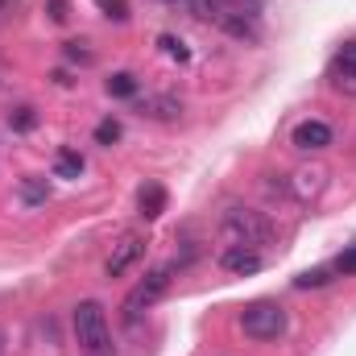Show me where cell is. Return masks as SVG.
I'll list each match as a JSON object with an SVG mask.
<instances>
[{
    "instance_id": "obj_1",
    "label": "cell",
    "mask_w": 356,
    "mask_h": 356,
    "mask_svg": "<svg viewBox=\"0 0 356 356\" xmlns=\"http://www.w3.org/2000/svg\"><path fill=\"white\" fill-rule=\"evenodd\" d=\"M75 340L83 356H116L112 353V336H108V319L99 302H79L75 307Z\"/></svg>"
},
{
    "instance_id": "obj_2",
    "label": "cell",
    "mask_w": 356,
    "mask_h": 356,
    "mask_svg": "<svg viewBox=\"0 0 356 356\" xmlns=\"http://www.w3.org/2000/svg\"><path fill=\"white\" fill-rule=\"evenodd\" d=\"M170 277H175V266H158V269H149L133 290H129V298H124V323H137L166 290H170Z\"/></svg>"
},
{
    "instance_id": "obj_3",
    "label": "cell",
    "mask_w": 356,
    "mask_h": 356,
    "mask_svg": "<svg viewBox=\"0 0 356 356\" xmlns=\"http://www.w3.org/2000/svg\"><path fill=\"white\" fill-rule=\"evenodd\" d=\"M224 236L232 241V245H245V249H257V245H269V224L261 211H249V207H228L224 211Z\"/></svg>"
},
{
    "instance_id": "obj_4",
    "label": "cell",
    "mask_w": 356,
    "mask_h": 356,
    "mask_svg": "<svg viewBox=\"0 0 356 356\" xmlns=\"http://www.w3.org/2000/svg\"><path fill=\"white\" fill-rule=\"evenodd\" d=\"M241 327L253 340H277V336H286V311L277 302H253V307H245Z\"/></svg>"
},
{
    "instance_id": "obj_5",
    "label": "cell",
    "mask_w": 356,
    "mask_h": 356,
    "mask_svg": "<svg viewBox=\"0 0 356 356\" xmlns=\"http://www.w3.org/2000/svg\"><path fill=\"white\" fill-rule=\"evenodd\" d=\"M145 253V236H137V232H124L116 245H112V257H108V277H120V273H129V269L137 266V257Z\"/></svg>"
},
{
    "instance_id": "obj_6",
    "label": "cell",
    "mask_w": 356,
    "mask_h": 356,
    "mask_svg": "<svg viewBox=\"0 0 356 356\" xmlns=\"http://www.w3.org/2000/svg\"><path fill=\"white\" fill-rule=\"evenodd\" d=\"M302 154H319V149H327L332 145V124H323V120H302V124H294V137H290Z\"/></svg>"
},
{
    "instance_id": "obj_7",
    "label": "cell",
    "mask_w": 356,
    "mask_h": 356,
    "mask_svg": "<svg viewBox=\"0 0 356 356\" xmlns=\"http://www.w3.org/2000/svg\"><path fill=\"white\" fill-rule=\"evenodd\" d=\"M332 83H336V91L356 95V42H344V46H340L336 67H332Z\"/></svg>"
},
{
    "instance_id": "obj_8",
    "label": "cell",
    "mask_w": 356,
    "mask_h": 356,
    "mask_svg": "<svg viewBox=\"0 0 356 356\" xmlns=\"http://www.w3.org/2000/svg\"><path fill=\"white\" fill-rule=\"evenodd\" d=\"M186 4H191V13L203 17V21H220V17H228V13H245V4L257 8V0H186ZM253 17H257V13H253Z\"/></svg>"
},
{
    "instance_id": "obj_9",
    "label": "cell",
    "mask_w": 356,
    "mask_h": 356,
    "mask_svg": "<svg viewBox=\"0 0 356 356\" xmlns=\"http://www.w3.org/2000/svg\"><path fill=\"white\" fill-rule=\"evenodd\" d=\"M220 266L228 269V273H257L261 269V253L257 249H245V245H232V249H224Z\"/></svg>"
},
{
    "instance_id": "obj_10",
    "label": "cell",
    "mask_w": 356,
    "mask_h": 356,
    "mask_svg": "<svg viewBox=\"0 0 356 356\" xmlns=\"http://www.w3.org/2000/svg\"><path fill=\"white\" fill-rule=\"evenodd\" d=\"M137 207H141V216H145V220H158V216L166 211V186L145 182V186L137 191Z\"/></svg>"
},
{
    "instance_id": "obj_11",
    "label": "cell",
    "mask_w": 356,
    "mask_h": 356,
    "mask_svg": "<svg viewBox=\"0 0 356 356\" xmlns=\"http://www.w3.org/2000/svg\"><path fill=\"white\" fill-rule=\"evenodd\" d=\"M323 178H327V175H323L319 166H315V170H294V178H290V191H294L298 199H311V195L323 186Z\"/></svg>"
},
{
    "instance_id": "obj_12",
    "label": "cell",
    "mask_w": 356,
    "mask_h": 356,
    "mask_svg": "<svg viewBox=\"0 0 356 356\" xmlns=\"http://www.w3.org/2000/svg\"><path fill=\"white\" fill-rule=\"evenodd\" d=\"M145 112L158 116V120H175L182 112V99L178 95H154V99H145Z\"/></svg>"
},
{
    "instance_id": "obj_13",
    "label": "cell",
    "mask_w": 356,
    "mask_h": 356,
    "mask_svg": "<svg viewBox=\"0 0 356 356\" xmlns=\"http://www.w3.org/2000/svg\"><path fill=\"white\" fill-rule=\"evenodd\" d=\"M54 175L58 178H79L83 175V158H79L75 149H63V154L54 158Z\"/></svg>"
},
{
    "instance_id": "obj_14",
    "label": "cell",
    "mask_w": 356,
    "mask_h": 356,
    "mask_svg": "<svg viewBox=\"0 0 356 356\" xmlns=\"http://www.w3.org/2000/svg\"><path fill=\"white\" fill-rule=\"evenodd\" d=\"M46 195H50V186H46V178H21V199L29 203V207H38V203H46Z\"/></svg>"
},
{
    "instance_id": "obj_15",
    "label": "cell",
    "mask_w": 356,
    "mask_h": 356,
    "mask_svg": "<svg viewBox=\"0 0 356 356\" xmlns=\"http://www.w3.org/2000/svg\"><path fill=\"white\" fill-rule=\"evenodd\" d=\"M108 91H112V95H120V99H129V95H137V79H133L129 71H120V75H112V79H108Z\"/></svg>"
},
{
    "instance_id": "obj_16",
    "label": "cell",
    "mask_w": 356,
    "mask_h": 356,
    "mask_svg": "<svg viewBox=\"0 0 356 356\" xmlns=\"http://www.w3.org/2000/svg\"><path fill=\"white\" fill-rule=\"evenodd\" d=\"M95 141H99V145H116V141H120V120H112V116L99 120V124H95Z\"/></svg>"
},
{
    "instance_id": "obj_17",
    "label": "cell",
    "mask_w": 356,
    "mask_h": 356,
    "mask_svg": "<svg viewBox=\"0 0 356 356\" xmlns=\"http://www.w3.org/2000/svg\"><path fill=\"white\" fill-rule=\"evenodd\" d=\"M95 4H99V13L108 21H129V4L124 0H95Z\"/></svg>"
},
{
    "instance_id": "obj_18",
    "label": "cell",
    "mask_w": 356,
    "mask_h": 356,
    "mask_svg": "<svg viewBox=\"0 0 356 356\" xmlns=\"http://www.w3.org/2000/svg\"><path fill=\"white\" fill-rule=\"evenodd\" d=\"M327 277H332V269H307L302 277H294V286H298V290H307V286H323Z\"/></svg>"
},
{
    "instance_id": "obj_19",
    "label": "cell",
    "mask_w": 356,
    "mask_h": 356,
    "mask_svg": "<svg viewBox=\"0 0 356 356\" xmlns=\"http://www.w3.org/2000/svg\"><path fill=\"white\" fill-rule=\"evenodd\" d=\"M38 124V116H33V108H17V116H13V129L17 133H29Z\"/></svg>"
},
{
    "instance_id": "obj_20",
    "label": "cell",
    "mask_w": 356,
    "mask_h": 356,
    "mask_svg": "<svg viewBox=\"0 0 356 356\" xmlns=\"http://www.w3.org/2000/svg\"><path fill=\"white\" fill-rule=\"evenodd\" d=\"M162 46H166V54L178 58V63H186V58H191V54H186V46H182L178 38H170V33H162Z\"/></svg>"
},
{
    "instance_id": "obj_21",
    "label": "cell",
    "mask_w": 356,
    "mask_h": 356,
    "mask_svg": "<svg viewBox=\"0 0 356 356\" xmlns=\"http://www.w3.org/2000/svg\"><path fill=\"white\" fill-rule=\"evenodd\" d=\"M336 269H340V273H356V245H353V249H344V253L336 257Z\"/></svg>"
},
{
    "instance_id": "obj_22",
    "label": "cell",
    "mask_w": 356,
    "mask_h": 356,
    "mask_svg": "<svg viewBox=\"0 0 356 356\" xmlns=\"http://www.w3.org/2000/svg\"><path fill=\"white\" fill-rule=\"evenodd\" d=\"M67 58H75V63H91V50H83V42H67Z\"/></svg>"
},
{
    "instance_id": "obj_23",
    "label": "cell",
    "mask_w": 356,
    "mask_h": 356,
    "mask_svg": "<svg viewBox=\"0 0 356 356\" xmlns=\"http://www.w3.org/2000/svg\"><path fill=\"white\" fill-rule=\"evenodd\" d=\"M50 17L54 21H67V0H50Z\"/></svg>"
},
{
    "instance_id": "obj_24",
    "label": "cell",
    "mask_w": 356,
    "mask_h": 356,
    "mask_svg": "<svg viewBox=\"0 0 356 356\" xmlns=\"http://www.w3.org/2000/svg\"><path fill=\"white\" fill-rule=\"evenodd\" d=\"M4 8H17V0H0V13H4Z\"/></svg>"
},
{
    "instance_id": "obj_25",
    "label": "cell",
    "mask_w": 356,
    "mask_h": 356,
    "mask_svg": "<svg viewBox=\"0 0 356 356\" xmlns=\"http://www.w3.org/2000/svg\"><path fill=\"white\" fill-rule=\"evenodd\" d=\"M0 356H4V332H0Z\"/></svg>"
}]
</instances>
